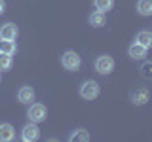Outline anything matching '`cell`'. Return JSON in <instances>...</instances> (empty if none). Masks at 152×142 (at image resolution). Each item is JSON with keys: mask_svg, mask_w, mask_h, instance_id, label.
Masks as SVG:
<instances>
[{"mask_svg": "<svg viewBox=\"0 0 152 142\" xmlns=\"http://www.w3.org/2000/svg\"><path fill=\"white\" fill-rule=\"evenodd\" d=\"M99 93H101V87H99V83L93 82V80H88V82H84L80 85V97H82L84 101H95V99L99 97Z\"/></svg>", "mask_w": 152, "mask_h": 142, "instance_id": "1", "label": "cell"}, {"mask_svg": "<svg viewBox=\"0 0 152 142\" xmlns=\"http://www.w3.org/2000/svg\"><path fill=\"white\" fill-rule=\"evenodd\" d=\"M61 64H63V68L66 70H78L80 68V64H82V59H80V55L76 53V51L72 49H69V51H65L63 55H61Z\"/></svg>", "mask_w": 152, "mask_h": 142, "instance_id": "2", "label": "cell"}, {"mask_svg": "<svg viewBox=\"0 0 152 142\" xmlns=\"http://www.w3.org/2000/svg\"><path fill=\"white\" fill-rule=\"evenodd\" d=\"M46 116H48V110H46L44 104H40V102H31V106H28V110H27L28 121L40 123V121L46 120Z\"/></svg>", "mask_w": 152, "mask_h": 142, "instance_id": "3", "label": "cell"}, {"mask_svg": "<svg viewBox=\"0 0 152 142\" xmlns=\"http://www.w3.org/2000/svg\"><path fill=\"white\" fill-rule=\"evenodd\" d=\"M114 59L110 55H99L97 59H95V70H97L99 74H103V76H107V74H110L112 70H114Z\"/></svg>", "mask_w": 152, "mask_h": 142, "instance_id": "4", "label": "cell"}, {"mask_svg": "<svg viewBox=\"0 0 152 142\" xmlns=\"http://www.w3.org/2000/svg\"><path fill=\"white\" fill-rule=\"evenodd\" d=\"M38 136H40V129H38V123H34V121H28L21 129V138L25 142H34V140H38Z\"/></svg>", "mask_w": 152, "mask_h": 142, "instance_id": "5", "label": "cell"}, {"mask_svg": "<svg viewBox=\"0 0 152 142\" xmlns=\"http://www.w3.org/2000/svg\"><path fill=\"white\" fill-rule=\"evenodd\" d=\"M129 99L135 106H142V104H146L150 101V93H148L146 87H139V89H135V91H131Z\"/></svg>", "mask_w": 152, "mask_h": 142, "instance_id": "6", "label": "cell"}, {"mask_svg": "<svg viewBox=\"0 0 152 142\" xmlns=\"http://www.w3.org/2000/svg\"><path fill=\"white\" fill-rule=\"evenodd\" d=\"M146 47L145 46H141V44H137V42H133V44L127 47V55L131 57L133 61H145V57H146Z\"/></svg>", "mask_w": 152, "mask_h": 142, "instance_id": "7", "label": "cell"}, {"mask_svg": "<svg viewBox=\"0 0 152 142\" xmlns=\"http://www.w3.org/2000/svg\"><path fill=\"white\" fill-rule=\"evenodd\" d=\"M17 101L21 104H31L34 101V89H32L31 85H23L17 91Z\"/></svg>", "mask_w": 152, "mask_h": 142, "instance_id": "8", "label": "cell"}, {"mask_svg": "<svg viewBox=\"0 0 152 142\" xmlns=\"http://www.w3.org/2000/svg\"><path fill=\"white\" fill-rule=\"evenodd\" d=\"M17 34H19V30L13 23H4L0 27V38H4V40H15Z\"/></svg>", "mask_w": 152, "mask_h": 142, "instance_id": "9", "label": "cell"}, {"mask_svg": "<svg viewBox=\"0 0 152 142\" xmlns=\"http://www.w3.org/2000/svg\"><path fill=\"white\" fill-rule=\"evenodd\" d=\"M15 136V129L10 123H0V142H10Z\"/></svg>", "mask_w": 152, "mask_h": 142, "instance_id": "10", "label": "cell"}, {"mask_svg": "<svg viewBox=\"0 0 152 142\" xmlns=\"http://www.w3.org/2000/svg\"><path fill=\"white\" fill-rule=\"evenodd\" d=\"M137 13L142 17L152 15V0H137Z\"/></svg>", "mask_w": 152, "mask_h": 142, "instance_id": "11", "label": "cell"}, {"mask_svg": "<svg viewBox=\"0 0 152 142\" xmlns=\"http://www.w3.org/2000/svg\"><path fill=\"white\" fill-rule=\"evenodd\" d=\"M135 42H137V44H141V46H145L146 49H148V47H152V32H150V30H141V32H137Z\"/></svg>", "mask_w": 152, "mask_h": 142, "instance_id": "12", "label": "cell"}, {"mask_svg": "<svg viewBox=\"0 0 152 142\" xmlns=\"http://www.w3.org/2000/svg\"><path fill=\"white\" fill-rule=\"evenodd\" d=\"M88 140H89V133L86 129H76L69 136V142H88Z\"/></svg>", "mask_w": 152, "mask_h": 142, "instance_id": "13", "label": "cell"}, {"mask_svg": "<svg viewBox=\"0 0 152 142\" xmlns=\"http://www.w3.org/2000/svg\"><path fill=\"white\" fill-rule=\"evenodd\" d=\"M89 25H91L93 28H101L103 25H104V21H107V19H104V13L103 12H93L91 15H89Z\"/></svg>", "mask_w": 152, "mask_h": 142, "instance_id": "14", "label": "cell"}, {"mask_svg": "<svg viewBox=\"0 0 152 142\" xmlns=\"http://www.w3.org/2000/svg\"><path fill=\"white\" fill-rule=\"evenodd\" d=\"M17 46L13 40H4V38H0V53H15Z\"/></svg>", "mask_w": 152, "mask_h": 142, "instance_id": "15", "label": "cell"}, {"mask_svg": "<svg viewBox=\"0 0 152 142\" xmlns=\"http://www.w3.org/2000/svg\"><path fill=\"white\" fill-rule=\"evenodd\" d=\"M93 6H95V9H97V12L107 13L108 9L114 8V0H93Z\"/></svg>", "mask_w": 152, "mask_h": 142, "instance_id": "16", "label": "cell"}, {"mask_svg": "<svg viewBox=\"0 0 152 142\" xmlns=\"http://www.w3.org/2000/svg\"><path fill=\"white\" fill-rule=\"evenodd\" d=\"M13 64V59H12V53H0V72L4 70H10Z\"/></svg>", "mask_w": 152, "mask_h": 142, "instance_id": "17", "label": "cell"}, {"mask_svg": "<svg viewBox=\"0 0 152 142\" xmlns=\"http://www.w3.org/2000/svg\"><path fill=\"white\" fill-rule=\"evenodd\" d=\"M141 76L142 78H152V63L150 61H146V63H142V66H141Z\"/></svg>", "mask_w": 152, "mask_h": 142, "instance_id": "18", "label": "cell"}, {"mask_svg": "<svg viewBox=\"0 0 152 142\" xmlns=\"http://www.w3.org/2000/svg\"><path fill=\"white\" fill-rule=\"evenodd\" d=\"M4 12H6V2H4V0H0V15H2Z\"/></svg>", "mask_w": 152, "mask_h": 142, "instance_id": "19", "label": "cell"}]
</instances>
